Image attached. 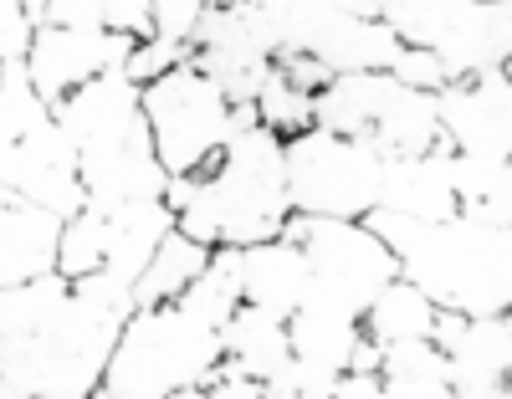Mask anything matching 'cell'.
Listing matches in <instances>:
<instances>
[{"instance_id": "cell-1", "label": "cell", "mask_w": 512, "mask_h": 399, "mask_svg": "<svg viewBox=\"0 0 512 399\" xmlns=\"http://www.w3.org/2000/svg\"><path fill=\"white\" fill-rule=\"evenodd\" d=\"M128 287L108 277L62 282L57 272L0 292V384L21 399H93L123 323Z\"/></svg>"}, {"instance_id": "cell-2", "label": "cell", "mask_w": 512, "mask_h": 399, "mask_svg": "<svg viewBox=\"0 0 512 399\" xmlns=\"http://www.w3.org/2000/svg\"><path fill=\"white\" fill-rule=\"evenodd\" d=\"M364 226L395 256L400 277L431 297L436 313L507 318L512 307V200L461 205L441 226L369 210Z\"/></svg>"}, {"instance_id": "cell-3", "label": "cell", "mask_w": 512, "mask_h": 399, "mask_svg": "<svg viewBox=\"0 0 512 399\" xmlns=\"http://www.w3.org/2000/svg\"><path fill=\"white\" fill-rule=\"evenodd\" d=\"M287 185H282V139L256 123L246 133H231L221 159L205 174H195L190 200L175 215V231L205 251L216 246H262L277 241L287 226Z\"/></svg>"}, {"instance_id": "cell-4", "label": "cell", "mask_w": 512, "mask_h": 399, "mask_svg": "<svg viewBox=\"0 0 512 399\" xmlns=\"http://www.w3.org/2000/svg\"><path fill=\"white\" fill-rule=\"evenodd\" d=\"M221 369V333L195 323L180 307H149L123 323L103 369V399H175L210 389Z\"/></svg>"}, {"instance_id": "cell-5", "label": "cell", "mask_w": 512, "mask_h": 399, "mask_svg": "<svg viewBox=\"0 0 512 399\" xmlns=\"http://www.w3.org/2000/svg\"><path fill=\"white\" fill-rule=\"evenodd\" d=\"M313 128L364 144L379 164L384 159H420L431 149H446L441 123H436V98L410 93V87H400L390 72L333 77L313 98Z\"/></svg>"}, {"instance_id": "cell-6", "label": "cell", "mask_w": 512, "mask_h": 399, "mask_svg": "<svg viewBox=\"0 0 512 399\" xmlns=\"http://www.w3.org/2000/svg\"><path fill=\"white\" fill-rule=\"evenodd\" d=\"M282 241H292L308 261V297L303 307L364 323L369 302L400 277L395 256L364 220H313V215H287Z\"/></svg>"}, {"instance_id": "cell-7", "label": "cell", "mask_w": 512, "mask_h": 399, "mask_svg": "<svg viewBox=\"0 0 512 399\" xmlns=\"http://www.w3.org/2000/svg\"><path fill=\"white\" fill-rule=\"evenodd\" d=\"M379 21L400 36V47L431 52L446 82L502 72L512 57V6L507 0H400L379 6Z\"/></svg>"}, {"instance_id": "cell-8", "label": "cell", "mask_w": 512, "mask_h": 399, "mask_svg": "<svg viewBox=\"0 0 512 399\" xmlns=\"http://www.w3.org/2000/svg\"><path fill=\"white\" fill-rule=\"evenodd\" d=\"M139 113L154 139V159L169 180H195L221 159L231 139V103L216 82H205L190 67L139 87Z\"/></svg>"}, {"instance_id": "cell-9", "label": "cell", "mask_w": 512, "mask_h": 399, "mask_svg": "<svg viewBox=\"0 0 512 399\" xmlns=\"http://www.w3.org/2000/svg\"><path fill=\"white\" fill-rule=\"evenodd\" d=\"M379 159L338 133L308 128L282 144V185L292 215L313 220H364L379 200Z\"/></svg>"}, {"instance_id": "cell-10", "label": "cell", "mask_w": 512, "mask_h": 399, "mask_svg": "<svg viewBox=\"0 0 512 399\" xmlns=\"http://www.w3.org/2000/svg\"><path fill=\"white\" fill-rule=\"evenodd\" d=\"M436 123L451 154L461 159H507L512 149V77L482 72L466 82H446L436 93Z\"/></svg>"}, {"instance_id": "cell-11", "label": "cell", "mask_w": 512, "mask_h": 399, "mask_svg": "<svg viewBox=\"0 0 512 399\" xmlns=\"http://www.w3.org/2000/svg\"><path fill=\"white\" fill-rule=\"evenodd\" d=\"M139 41L113 36V31H67V26H41L31 36V52H26V77L41 93V103L57 108L67 93L88 87L93 77L123 72L128 52Z\"/></svg>"}, {"instance_id": "cell-12", "label": "cell", "mask_w": 512, "mask_h": 399, "mask_svg": "<svg viewBox=\"0 0 512 399\" xmlns=\"http://www.w3.org/2000/svg\"><path fill=\"white\" fill-rule=\"evenodd\" d=\"M431 343L446 359V384L456 399H507L512 374V318H456L436 313Z\"/></svg>"}, {"instance_id": "cell-13", "label": "cell", "mask_w": 512, "mask_h": 399, "mask_svg": "<svg viewBox=\"0 0 512 399\" xmlns=\"http://www.w3.org/2000/svg\"><path fill=\"white\" fill-rule=\"evenodd\" d=\"M185 67L200 72L205 82H216L231 108H251L267 72H272V57L256 47V36L246 31L236 6H205L195 21V36H190Z\"/></svg>"}, {"instance_id": "cell-14", "label": "cell", "mask_w": 512, "mask_h": 399, "mask_svg": "<svg viewBox=\"0 0 512 399\" xmlns=\"http://www.w3.org/2000/svg\"><path fill=\"white\" fill-rule=\"evenodd\" d=\"M0 190H11L21 205H36L57 220H72L88 205L77 180V154L57 123H41L31 139L0 149Z\"/></svg>"}, {"instance_id": "cell-15", "label": "cell", "mask_w": 512, "mask_h": 399, "mask_svg": "<svg viewBox=\"0 0 512 399\" xmlns=\"http://www.w3.org/2000/svg\"><path fill=\"white\" fill-rule=\"evenodd\" d=\"M52 123L62 128V139L72 144V154L108 149V144L128 139L134 128H144L139 87L128 82L123 72L93 77L88 87H77V93H67V98L52 108Z\"/></svg>"}, {"instance_id": "cell-16", "label": "cell", "mask_w": 512, "mask_h": 399, "mask_svg": "<svg viewBox=\"0 0 512 399\" xmlns=\"http://www.w3.org/2000/svg\"><path fill=\"white\" fill-rule=\"evenodd\" d=\"M308 57L328 77H369V72H390V62L400 57V36L379 21V6L338 0V16L318 26V36L308 41Z\"/></svg>"}, {"instance_id": "cell-17", "label": "cell", "mask_w": 512, "mask_h": 399, "mask_svg": "<svg viewBox=\"0 0 512 399\" xmlns=\"http://www.w3.org/2000/svg\"><path fill=\"white\" fill-rule=\"evenodd\" d=\"M374 210L420 220V226H441V220H451L461 210L456 190H451V149H431L420 159H384Z\"/></svg>"}, {"instance_id": "cell-18", "label": "cell", "mask_w": 512, "mask_h": 399, "mask_svg": "<svg viewBox=\"0 0 512 399\" xmlns=\"http://www.w3.org/2000/svg\"><path fill=\"white\" fill-rule=\"evenodd\" d=\"M241 307H262L272 318H292L308 297V261L292 241H262V246H246L241 251Z\"/></svg>"}, {"instance_id": "cell-19", "label": "cell", "mask_w": 512, "mask_h": 399, "mask_svg": "<svg viewBox=\"0 0 512 399\" xmlns=\"http://www.w3.org/2000/svg\"><path fill=\"white\" fill-rule=\"evenodd\" d=\"M169 231H175V210L164 200H134V205L108 210V256H103L98 277H108L118 287H134Z\"/></svg>"}, {"instance_id": "cell-20", "label": "cell", "mask_w": 512, "mask_h": 399, "mask_svg": "<svg viewBox=\"0 0 512 399\" xmlns=\"http://www.w3.org/2000/svg\"><path fill=\"white\" fill-rule=\"evenodd\" d=\"M292 364L287 323L262 313V307H236V318L221 328V374H241L267 384Z\"/></svg>"}, {"instance_id": "cell-21", "label": "cell", "mask_w": 512, "mask_h": 399, "mask_svg": "<svg viewBox=\"0 0 512 399\" xmlns=\"http://www.w3.org/2000/svg\"><path fill=\"white\" fill-rule=\"evenodd\" d=\"M364 338L374 348H395V343H431V328H436V307L431 297H425L420 287H410L405 277H395L390 287H384L369 313H364Z\"/></svg>"}, {"instance_id": "cell-22", "label": "cell", "mask_w": 512, "mask_h": 399, "mask_svg": "<svg viewBox=\"0 0 512 399\" xmlns=\"http://www.w3.org/2000/svg\"><path fill=\"white\" fill-rule=\"evenodd\" d=\"M205 261H210L205 246L185 241L180 231H169V236L159 241V251L149 256L144 277L128 287V297H134V313H149V307H175V302L185 297V287L205 272Z\"/></svg>"}, {"instance_id": "cell-23", "label": "cell", "mask_w": 512, "mask_h": 399, "mask_svg": "<svg viewBox=\"0 0 512 399\" xmlns=\"http://www.w3.org/2000/svg\"><path fill=\"white\" fill-rule=\"evenodd\" d=\"M359 323L349 318H333V313H318V307H297V313L287 318V348L297 364L308 369H323V374H349V353L359 343Z\"/></svg>"}, {"instance_id": "cell-24", "label": "cell", "mask_w": 512, "mask_h": 399, "mask_svg": "<svg viewBox=\"0 0 512 399\" xmlns=\"http://www.w3.org/2000/svg\"><path fill=\"white\" fill-rule=\"evenodd\" d=\"M379 384H384V399H456L436 343L379 348Z\"/></svg>"}, {"instance_id": "cell-25", "label": "cell", "mask_w": 512, "mask_h": 399, "mask_svg": "<svg viewBox=\"0 0 512 399\" xmlns=\"http://www.w3.org/2000/svg\"><path fill=\"white\" fill-rule=\"evenodd\" d=\"M236 266H241V251L236 246H216L205 261V272L185 287V297L175 302L180 313H190L195 323L205 328H226L236 318V307H241V277H236Z\"/></svg>"}, {"instance_id": "cell-26", "label": "cell", "mask_w": 512, "mask_h": 399, "mask_svg": "<svg viewBox=\"0 0 512 399\" xmlns=\"http://www.w3.org/2000/svg\"><path fill=\"white\" fill-rule=\"evenodd\" d=\"M103 256H108V215L82 205L72 220H62V236H57V266H52V272H57L62 282L98 277V272H103Z\"/></svg>"}, {"instance_id": "cell-27", "label": "cell", "mask_w": 512, "mask_h": 399, "mask_svg": "<svg viewBox=\"0 0 512 399\" xmlns=\"http://www.w3.org/2000/svg\"><path fill=\"white\" fill-rule=\"evenodd\" d=\"M41 123H52V108L41 103V93L31 87L26 62H6L0 67V149L31 139Z\"/></svg>"}, {"instance_id": "cell-28", "label": "cell", "mask_w": 512, "mask_h": 399, "mask_svg": "<svg viewBox=\"0 0 512 399\" xmlns=\"http://www.w3.org/2000/svg\"><path fill=\"white\" fill-rule=\"evenodd\" d=\"M251 108H256V123H262L272 139H282V144L313 128V98H303L297 87H287L277 77V67L267 72V82H262V93H256Z\"/></svg>"}, {"instance_id": "cell-29", "label": "cell", "mask_w": 512, "mask_h": 399, "mask_svg": "<svg viewBox=\"0 0 512 399\" xmlns=\"http://www.w3.org/2000/svg\"><path fill=\"white\" fill-rule=\"evenodd\" d=\"M190 62V47H180V41H139L134 52H128V62H123V77L134 82V87H149V82H159V77H169L175 67H185Z\"/></svg>"}, {"instance_id": "cell-30", "label": "cell", "mask_w": 512, "mask_h": 399, "mask_svg": "<svg viewBox=\"0 0 512 399\" xmlns=\"http://www.w3.org/2000/svg\"><path fill=\"white\" fill-rule=\"evenodd\" d=\"M333 389H338V374H323L292 359L277 379L262 384V399H333Z\"/></svg>"}, {"instance_id": "cell-31", "label": "cell", "mask_w": 512, "mask_h": 399, "mask_svg": "<svg viewBox=\"0 0 512 399\" xmlns=\"http://www.w3.org/2000/svg\"><path fill=\"white\" fill-rule=\"evenodd\" d=\"M390 77H395L400 87H410V93H431V98L446 87L441 62H436L431 52H415V47H400V57L390 62Z\"/></svg>"}, {"instance_id": "cell-32", "label": "cell", "mask_w": 512, "mask_h": 399, "mask_svg": "<svg viewBox=\"0 0 512 399\" xmlns=\"http://www.w3.org/2000/svg\"><path fill=\"white\" fill-rule=\"evenodd\" d=\"M103 31L128 41H154V6L149 0H103Z\"/></svg>"}, {"instance_id": "cell-33", "label": "cell", "mask_w": 512, "mask_h": 399, "mask_svg": "<svg viewBox=\"0 0 512 399\" xmlns=\"http://www.w3.org/2000/svg\"><path fill=\"white\" fill-rule=\"evenodd\" d=\"M154 6V36L159 41H180V47H190L195 36V21H200V0H149Z\"/></svg>"}, {"instance_id": "cell-34", "label": "cell", "mask_w": 512, "mask_h": 399, "mask_svg": "<svg viewBox=\"0 0 512 399\" xmlns=\"http://www.w3.org/2000/svg\"><path fill=\"white\" fill-rule=\"evenodd\" d=\"M31 21H26V6L21 0H0V67L6 62H26L31 52Z\"/></svg>"}, {"instance_id": "cell-35", "label": "cell", "mask_w": 512, "mask_h": 399, "mask_svg": "<svg viewBox=\"0 0 512 399\" xmlns=\"http://www.w3.org/2000/svg\"><path fill=\"white\" fill-rule=\"evenodd\" d=\"M205 399H262V384H256V379H241V374H221V369H216V384L205 389Z\"/></svg>"}, {"instance_id": "cell-36", "label": "cell", "mask_w": 512, "mask_h": 399, "mask_svg": "<svg viewBox=\"0 0 512 399\" xmlns=\"http://www.w3.org/2000/svg\"><path fill=\"white\" fill-rule=\"evenodd\" d=\"M333 399H384V384H379V374H344Z\"/></svg>"}, {"instance_id": "cell-37", "label": "cell", "mask_w": 512, "mask_h": 399, "mask_svg": "<svg viewBox=\"0 0 512 399\" xmlns=\"http://www.w3.org/2000/svg\"><path fill=\"white\" fill-rule=\"evenodd\" d=\"M93 399H103V394H93Z\"/></svg>"}]
</instances>
